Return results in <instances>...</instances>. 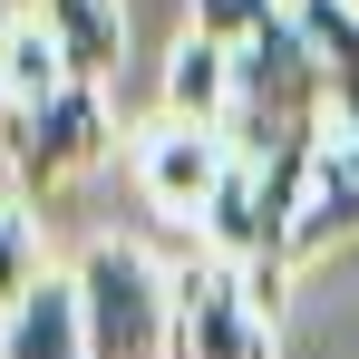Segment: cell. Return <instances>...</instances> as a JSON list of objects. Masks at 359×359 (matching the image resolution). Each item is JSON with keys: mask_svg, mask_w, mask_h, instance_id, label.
Segmentation results:
<instances>
[{"mask_svg": "<svg viewBox=\"0 0 359 359\" xmlns=\"http://www.w3.org/2000/svg\"><path fill=\"white\" fill-rule=\"evenodd\" d=\"M165 117L175 126H224L233 117V59L204 49V39H184L175 68H165Z\"/></svg>", "mask_w": 359, "mask_h": 359, "instance_id": "cell-7", "label": "cell"}, {"mask_svg": "<svg viewBox=\"0 0 359 359\" xmlns=\"http://www.w3.org/2000/svg\"><path fill=\"white\" fill-rule=\"evenodd\" d=\"M175 359H272V320L243 262L204 252L175 272Z\"/></svg>", "mask_w": 359, "mask_h": 359, "instance_id": "cell-3", "label": "cell"}, {"mask_svg": "<svg viewBox=\"0 0 359 359\" xmlns=\"http://www.w3.org/2000/svg\"><path fill=\"white\" fill-rule=\"evenodd\" d=\"M39 282H49V243H39V224H29L20 204H0V320L39 292Z\"/></svg>", "mask_w": 359, "mask_h": 359, "instance_id": "cell-9", "label": "cell"}, {"mask_svg": "<svg viewBox=\"0 0 359 359\" xmlns=\"http://www.w3.org/2000/svg\"><path fill=\"white\" fill-rule=\"evenodd\" d=\"M107 136H117V117H107V88L97 78H78L59 97H10L0 107V146H10L20 184H78L107 156Z\"/></svg>", "mask_w": 359, "mask_h": 359, "instance_id": "cell-2", "label": "cell"}, {"mask_svg": "<svg viewBox=\"0 0 359 359\" xmlns=\"http://www.w3.org/2000/svg\"><path fill=\"white\" fill-rule=\"evenodd\" d=\"M20 29H29V10H20V0H0V59L20 49Z\"/></svg>", "mask_w": 359, "mask_h": 359, "instance_id": "cell-10", "label": "cell"}, {"mask_svg": "<svg viewBox=\"0 0 359 359\" xmlns=\"http://www.w3.org/2000/svg\"><path fill=\"white\" fill-rule=\"evenodd\" d=\"M20 10L78 59V78H107L117 49H126V10H117V0H20Z\"/></svg>", "mask_w": 359, "mask_h": 359, "instance_id": "cell-6", "label": "cell"}, {"mask_svg": "<svg viewBox=\"0 0 359 359\" xmlns=\"http://www.w3.org/2000/svg\"><path fill=\"white\" fill-rule=\"evenodd\" d=\"M282 20H292L282 0H184V39H204V49H224V59L262 49Z\"/></svg>", "mask_w": 359, "mask_h": 359, "instance_id": "cell-8", "label": "cell"}, {"mask_svg": "<svg viewBox=\"0 0 359 359\" xmlns=\"http://www.w3.org/2000/svg\"><path fill=\"white\" fill-rule=\"evenodd\" d=\"M78 311H88V359H175V272L136 243H88L78 252Z\"/></svg>", "mask_w": 359, "mask_h": 359, "instance_id": "cell-1", "label": "cell"}, {"mask_svg": "<svg viewBox=\"0 0 359 359\" xmlns=\"http://www.w3.org/2000/svg\"><path fill=\"white\" fill-rule=\"evenodd\" d=\"M0 359H88V311H78V282L49 272L39 292L0 320Z\"/></svg>", "mask_w": 359, "mask_h": 359, "instance_id": "cell-5", "label": "cell"}, {"mask_svg": "<svg viewBox=\"0 0 359 359\" xmlns=\"http://www.w3.org/2000/svg\"><path fill=\"white\" fill-rule=\"evenodd\" d=\"M136 175L156 194V214H184V224H214L224 184H233V136L224 126H156V146L136 156Z\"/></svg>", "mask_w": 359, "mask_h": 359, "instance_id": "cell-4", "label": "cell"}]
</instances>
